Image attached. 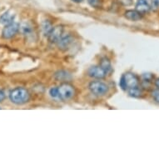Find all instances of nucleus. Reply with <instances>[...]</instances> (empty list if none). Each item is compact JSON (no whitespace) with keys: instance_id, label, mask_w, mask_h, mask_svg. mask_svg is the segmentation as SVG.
<instances>
[{"instance_id":"1","label":"nucleus","mask_w":159,"mask_h":159,"mask_svg":"<svg viewBox=\"0 0 159 159\" xmlns=\"http://www.w3.org/2000/svg\"><path fill=\"white\" fill-rule=\"evenodd\" d=\"M9 99L14 104L23 105L29 102L30 99V94L26 89L18 87L13 89L9 93Z\"/></svg>"},{"instance_id":"2","label":"nucleus","mask_w":159,"mask_h":159,"mask_svg":"<svg viewBox=\"0 0 159 159\" xmlns=\"http://www.w3.org/2000/svg\"><path fill=\"white\" fill-rule=\"evenodd\" d=\"M58 89V98L63 101L69 100L74 96L75 94V89L71 84L63 83L59 87H57Z\"/></svg>"},{"instance_id":"3","label":"nucleus","mask_w":159,"mask_h":159,"mask_svg":"<svg viewBox=\"0 0 159 159\" xmlns=\"http://www.w3.org/2000/svg\"><path fill=\"white\" fill-rule=\"evenodd\" d=\"M89 90L96 96H103L108 92V86L100 81H93L89 85Z\"/></svg>"},{"instance_id":"4","label":"nucleus","mask_w":159,"mask_h":159,"mask_svg":"<svg viewBox=\"0 0 159 159\" xmlns=\"http://www.w3.org/2000/svg\"><path fill=\"white\" fill-rule=\"evenodd\" d=\"M19 28H20L19 24L14 23V22L6 25L4 29H3V32H2V37L5 39H12L19 31Z\"/></svg>"},{"instance_id":"5","label":"nucleus","mask_w":159,"mask_h":159,"mask_svg":"<svg viewBox=\"0 0 159 159\" xmlns=\"http://www.w3.org/2000/svg\"><path fill=\"white\" fill-rule=\"evenodd\" d=\"M63 26H56L54 28H52V30L50 31V33L48 35V40L49 42L54 43H57L59 39L63 37Z\"/></svg>"},{"instance_id":"6","label":"nucleus","mask_w":159,"mask_h":159,"mask_svg":"<svg viewBox=\"0 0 159 159\" xmlns=\"http://www.w3.org/2000/svg\"><path fill=\"white\" fill-rule=\"evenodd\" d=\"M89 77L93 78H97V79H102L104 78L107 76V72L103 69L100 65L98 66H93L89 68L88 71Z\"/></svg>"},{"instance_id":"7","label":"nucleus","mask_w":159,"mask_h":159,"mask_svg":"<svg viewBox=\"0 0 159 159\" xmlns=\"http://www.w3.org/2000/svg\"><path fill=\"white\" fill-rule=\"evenodd\" d=\"M123 78L125 80L126 86L127 89H131V88H134L139 85V80H138V77L133 73H127L123 74Z\"/></svg>"},{"instance_id":"8","label":"nucleus","mask_w":159,"mask_h":159,"mask_svg":"<svg viewBox=\"0 0 159 159\" xmlns=\"http://www.w3.org/2000/svg\"><path fill=\"white\" fill-rule=\"evenodd\" d=\"M73 37L70 36V35H66V36H63L59 39V41L57 43V44L61 50H67L73 43Z\"/></svg>"},{"instance_id":"9","label":"nucleus","mask_w":159,"mask_h":159,"mask_svg":"<svg viewBox=\"0 0 159 159\" xmlns=\"http://www.w3.org/2000/svg\"><path fill=\"white\" fill-rule=\"evenodd\" d=\"M150 9H151V6L146 0H138L135 6V10L139 12L141 14H143L148 13Z\"/></svg>"},{"instance_id":"10","label":"nucleus","mask_w":159,"mask_h":159,"mask_svg":"<svg viewBox=\"0 0 159 159\" xmlns=\"http://www.w3.org/2000/svg\"><path fill=\"white\" fill-rule=\"evenodd\" d=\"M14 18H15V14H14L13 11H7L4 13H3L0 17V24L6 26V25L11 24V23H13V20H14Z\"/></svg>"},{"instance_id":"11","label":"nucleus","mask_w":159,"mask_h":159,"mask_svg":"<svg viewBox=\"0 0 159 159\" xmlns=\"http://www.w3.org/2000/svg\"><path fill=\"white\" fill-rule=\"evenodd\" d=\"M125 18L130 21H138L142 18V14L137 10H128L124 13Z\"/></svg>"},{"instance_id":"12","label":"nucleus","mask_w":159,"mask_h":159,"mask_svg":"<svg viewBox=\"0 0 159 159\" xmlns=\"http://www.w3.org/2000/svg\"><path fill=\"white\" fill-rule=\"evenodd\" d=\"M55 78L57 81H68L71 79V75L68 72L61 70L55 73Z\"/></svg>"},{"instance_id":"13","label":"nucleus","mask_w":159,"mask_h":159,"mask_svg":"<svg viewBox=\"0 0 159 159\" xmlns=\"http://www.w3.org/2000/svg\"><path fill=\"white\" fill-rule=\"evenodd\" d=\"M128 94L129 96L133 97V98H139L141 96L143 92H142V89L139 88L138 86L134 87V88H131V89H128Z\"/></svg>"},{"instance_id":"14","label":"nucleus","mask_w":159,"mask_h":159,"mask_svg":"<svg viewBox=\"0 0 159 159\" xmlns=\"http://www.w3.org/2000/svg\"><path fill=\"white\" fill-rule=\"evenodd\" d=\"M99 65L101 66L103 69H104L107 73H108L110 71L112 70V66H111V63L108 58L107 57H103L101 59V62H100V64Z\"/></svg>"},{"instance_id":"15","label":"nucleus","mask_w":159,"mask_h":159,"mask_svg":"<svg viewBox=\"0 0 159 159\" xmlns=\"http://www.w3.org/2000/svg\"><path fill=\"white\" fill-rule=\"evenodd\" d=\"M19 29L21 30V32L23 33V34L24 35H30V34H32V32H33V28H32V26L30 25L29 24H28V23H24V24H23L20 26V28H19Z\"/></svg>"},{"instance_id":"16","label":"nucleus","mask_w":159,"mask_h":159,"mask_svg":"<svg viewBox=\"0 0 159 159\" xmlns=\"http://www.w3.org/2000/svg\"><path fill=\"white\" fill-rule=\"evenodd\" d=\"M52 24L50 23L48 20H45L42 24V29H43V34L48 36V34L50 33V31L52 30Z\"/></svg>"},{"instance_id":"17","label":"nucleus","mask_w":159,"mask_h":159,"mask_svg":"<svg viewBox=\"0 0 159 159\" xmlns=\"http://www.w3.org/2000/svg\"><path fill=\"white\" fill-rule=\"evenodd\" d=\"M49 94L52 98H58V89H57V88H56V87L52 88L49 90Z\"/></svg>"},{"instance_id":"18","label":"nucleus","mask_w":159,"mask_h":159,"mask_svg":"<svg viewBox=\"0 0 159 159\" xmlns=\"http://www.w3.org/2000/svg\"><path fill=\"white\" fill-rule=\"evenodd\" d=\"M88 3L90 4V6L93 7V8H99L101 6V2L100 0H88Z\"/></svg>"},{"instance_id":"19","label":"nucleus","mask_w":159,"mask_h":159,"mask_svg":"<svg viewBox=\"0 0 159 159\" xmlns=\"http://www.w3.org/2000/svg\"><path fill=\"white\" fill-rule=\"evenodd\" d=\"M152 97L154 99V101L159 103V89H155L152 92Z\"/></svg>"},{"instance_id":"20","label":"nucleus","mask_w":159,"mask_h":159,"mask_svg":"<svg viewBox=\"0 0 159 159\" xmlns=\"http://www.w3.org/2000/svg\"><path fill=\"white\" fill-rule=\"evenodd\" d=\"M118 3L122 4L123 6H126V7H128V6H131L133 4V0H117Z\"/></svg>"},{"instance_id":"21","label":"nucleus","mask_w":159,"mask_h":159,"mask_svg":"<svg viewBox=\"0 0 159 159\" xmlns=\"http://www.w3.org/2000/svg\"><path fill=\"white\" fill-rule=\"evenodd\" d=\"M119 86L123 90H127V86H126L125 80H124V78H123V75L121 77L120 81H119Z\"/></svg>"},{"instance_id":"22","label":"nucleus","mask_w":159,"mask_h":159,"mask_svg":"<svg viewBox=\"0 0 159 159\" xmlns=\"http://www.w3.org/2000/svg\"><path fill=\"white\" fill-rule=\"evenodd\" d=\"M5 98H6V95L5 93H4V92L0 89V102H3V100L5 99Z\"/></svg>"},{"instance_id":"23","label":"nucleus","mask_w":159,"mask_h":159,"mask_svg":"<svg viewBox=\"0 0 159 159\" xmlns=\"http://www.w3.org/2000/svg\"><path fill=\"white\" fill-rule=\"evenodd\" d=\"M154 84H155V86H156L157 89H159V78H157V79H155Z\"/></svg>"},{"instance_id":"24","label":"nucleus","mask_w":159,"mask_h":159,"mask_svg":"<svg viewBox=\"0 0 159 159\" xmlns=\"http://www.w3.org/2000/svg\"><path fill=\"white\" fill-rule=\"evenodd\" d=\"M74 3H82L84 0H73Z\"/></svg>"},{"instance_id":"25","label":"nucleus","mask_w":159,"mask_h":159,"mask_svg":"<svg viewBox=\"0 0 159 159\" xmlns=\"http://www.w3.org/2000/svg\"><path fill=\"white\" fill-rule=\"evenodd\" d=\"M146 1H147V2H148V3H149V4H150V3H151V2H152V0H146Z\"/></svg>"},{"instance_id":"26","label":"nucleus","mask_w":159,"mask_h":159,"mask_svg":"<svg viewBox=\"0 0 159 159\" xmlns=\"http://www.w3.org/2000/svg\"><path fill=\"white\" fill-rule=\"evenodd\" d=\"M157 3H158V5H159V0H157Z\"/></svg>"}]
</instances>
